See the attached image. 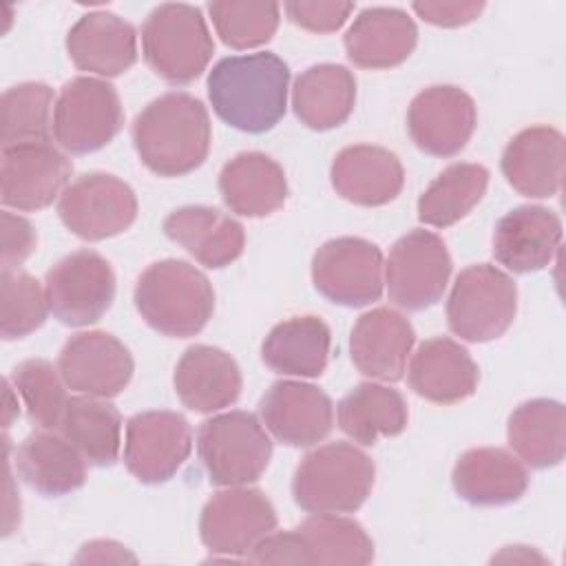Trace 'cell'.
<instances>
[{"mask_svg": "<svg viewBox=\"0 0 566 566\" xmlns=\"http://www.w3.org/2000/svg\"><path fill=\"white\" fill-rule=\"evenodd\" d=\"M287 84V64L270 51L230 55L208 73V97L221 122L259 135L285 115Z\"/></svg>", "mask_w": 566, "mask_h": 566, "instance_id": "6da1fadb", "label": "cell"}, {"mask_svg": "<svg viewBox=\"0 0 566 566\" xmlns=\"http://www.w3.org/2000/svg\"><path fill=\"white\" fill-rule=\"evenodd\" d=\"M130 133L139 159L159 177L192 172L206 161L212 142L206 106L181 91L153 99L135 117Z\"/></svg>", "mask_w": 566, "mask_h": 566, "instance_id": "7a4b0ae2", "label": "cell"}, {"mask_svg": "<svg viewBox=\"0 0 566 566\" xmlns=\"http://www.w3.org/2000/svg\"><path fill=\"white\" fill-rule=\"evenodd\" d=\"M135 307L155 332L188 338L212 318L214 290L195 265L166 259L148 265L137 279Z\"/></svg>", "mask_w": 566, "mask_h": 566, "instance_id": "3957f363", "label": "cell"}, {"mask_svg": "<svg viewBox=\"0 0 566 566\" xmlns=\"http://www.w3.org/2000/svg\"><path fill=\"white\" fill-rule=\"evenodd\" d=\"M376 478L371 458L349 442L310 451L292 478L294 502L307 513H352L369 497Z\"/></svg>", "mask_w": 566, "mask_h": 566, "instance_id": "277c9868", "label": "cell"}, {"mask_svg": "<svg viewBox=\"0 0 566 566\" xmlns=\"http://www.w3.org/2000/svg\"><path fill=\"white\" fill-rule=\"evenodd\" d=\"M252 564H347L374 559V542L365 528L338 513H314L296 528L270 533L248 555Z\"/></svg>", "mask_w": 566, "mask_h": 566, "instance_id": "5b68a950", "label": "cell"}, {"mask_svg": "<svg viewBox=\"0 0 566 566\" xmlns=\"http://www.w3.org/2000/svg\"><path fill=\"white\" fill-rule=\"evenodd\" d=\"M142 53L155 75L168 84H190L208 66L214 42L199 7L166 2L142 27Z\"/></svg>", "mask_w": 566, "mask_h": 566, "instance_id": "8992f818", "label": "cell"}, {"mask_svg": "<svg viewBox=\"0 0 566 566\" xmlns=\"http://www.w3.org/2000/svg\"><path fill=\"white\" fill-rule=\"evenodd\" d=\"M197 451L212 484L243 486L265 473L272 442L254 413L226 411L201 422Z\"/></svg>", "mask_w": 566, "mask_h": 566, "instance_id": "52a82bcc", "label": "cell"}, {"mask_svg": "<svg viewBox=\"0 0 566 566\" xmlns=\"http://www.w3.org/2000/svg\"><path fill=\"white\" fill-rule=\"evenodd\" d=\"M517 312V287L495 265L475 263L464 268L447 301L449 329L469 343L500 338Z\"/></svg>", "mask_w": 566, "mask_h": 566, "instance_id": "ba28073f", "label": "cell"}, {"mask_svg": "<svg viewBox=\"0 0 566 566\" xmlns=\"http://www.w3.org/2000/svg\"><path fill=\"white\" fill-rule=\"evenodd\" d=\"M124 126V111L113 84L99 77H73L53 106V137L73 155L106 146Z\"/></svg>", "mask_w": 566, "mask_h": 566, "instance_id": "9c48e42d", "label": "cell"}, {"mask_svg": "<svg viewBox=\"0 0 566 566\" xmlns=\"http://www.w3.org/2000/svg\"><path fill=\"white\" fill-rule=\"evenodd\" d=\"M451 276V256L444 241L429 230L402 234L389 250L385 283L389 301L409 312L436 305Z\"/></svg>", "mask_w": 566, "mask_h": 566, "instance_id": "30bf717a", "label": "cell"}, {"mask_svg": "<svg viewBox=\"0 0 566 566\" xmlns=\"http://www.w3.org/2000/svg\"><path fill=\"white\" fill-rule=\"evenodd\" d=\"M49 312L64 325L99 321L115 298V274L93 250H77L57 261L44 279Z\"/></svg>", "mask_w": 566, "mask_h": 566, "instance_id": "8fae6325", "label": "cell"}, {"mask_svg": "<svg viewBox=\"0 0 566 566\" xmlns=\"http://www.w3.org/2000/svg\"><path fill=\"white\" fill-rule=\"evenodd\" d=\"M382 252L360 237L325 241L312 259V281L318 294L345 307H363L382 294Z\"/></svg>", "mask_w": 566, "mask_h": 566, "instance_id": "7c38bea8", "label": "cell"}, {"mask_svg": "<svg viewBox=\"0 0 566 566\" xmlns=\"http://www.w3.org/2000/svg\"><path fill=\"white\" fill-rule=\"evenodd\" d=\"M57 214L62 223L84 241H102L133 226L137 197L115 175L86 172L60 195Z\"/></svg>", "mask_w": 566, "mask_h": 566, "instance_id": "4fadbf2b", "label": "cell"}, {"mask_svg": "<svg viewBox=\"0 0 566 566\" xmlns=\"http://www.w3.org/2000/svg\"><path fill=\"white\" fill-rule=\"evenodd\" d=\"M276 528V511L259 489L228 486L214 493L199 517V535L212 555H248Z\"/></svg>", "mask_w": 566, "mask_h": 566, "instance_id": "5bb4252c", "label": "cell"}, {"mask_svg": "<svg viewBox=\"0 0 566 566\" xmlns=\"http://www.w3.org/2000/svg\"><path fill=\"white\" fill-rule=\"evenodd\" d=\"M192 431L177 411H142L126 422L124 464L144 484L170 480L188 460Z\"/></svg>", "mask_w": 566, "mask_h": 566, "instance_id": "9a60e30c", "label": "cell"}, {"mask_svg": "<svg viewBox=\"0 0 566 566\" xmlns=\"http://www.w3.org/2000/svg\"><path fill=\"white\" fill-rule=\"evenodd\" d=\"M478 124L475 102L451 84H436L420 91L407 111L411 142L427 155L453 157L471 139Z\"/></svg>", "mask_w": 566, "mask_h": 566, "instance_id": "2e32d148", "label": "cell"}, {"mask_svg": "<svg viewBox=\"0 0 566 566\" xmlns=\"http://www.w3.org/2000/svg\"><path fill=\"white\" fill-rule=\"evenodd\" d=\"M73 164L49 142L2 148V203L15 210H42L66 190Z\"/></svg>", "mask_w": 566, "mask_h": 566, "instance_id": "e0dca14e", "label": "cell"}, {"mask_svg": "<svg viewBox=\"0 0 566 566\" xmlns=\"http://www.w3.org/2000/svg\"><path fill=\"white\" fill-rule=\"evenodd\" d=\"M57 369L69 389L93 398H113L130 382L135 363L113 334L80 332L64 343Z\"/></svg>", "mask_w": 566, "mask_h": 566, "instance_id": "ac0fdd59", "label": "cell"}, {"mask_svg": "<svg viewBox=\"0 0 566 566\" xmlns=\"http://www.w3.org/2000/svg\"><path fill=\"white\" fill-rule=\"evenodd\" d=\"M265 429L287 447H312L327 438L334 424L329 396L301 380L274 382L259 402Z\"/></svg>", "mask_w": 566, "mask_h": 566, "instance_id": "d6986e66", "label": "cell"}, {"mask_svg": "<svg viewBox=\"0 0 566 566\" xmlns=\"http://www.w3.org/2000/svg\"><path fill=\"white\" fill-rule=\"evenodd\" d=\"M562 243V221L544 206H517L493 230V256L515 274L546 268Z\"/></svg>", "mask_w": 566, "mask_h": 566, "instance_id": "ffe728a7", "label": "cell"}, {"mask_svg": "<svg viewBox=\"0 0 566 566\" xmlns=\"http://www.w3.org/2000/svg\"><path fill=\"white\" fill-rule=\"evenodd\" d=\"M564 135L546 124L520 130L502 153V175L524 197L557 195L564 177Z\"/></svg>", "mask_w": 566, "mask_h": 566, "instance_id": "44dd1931", "label": "cell"}, {"mask_svg": "<svg viewBox=\"0 0 566 566\" xmlns=\"http://www.w3.org/2000/svg\"><path fill=\"white\" fill-rule=\"evenodd\" d=\"M413 340L416 332L400 312L376 307L365 312L352 327V363L367 378L396 382L405 374Z\"/></svg>", "mask_w": 566, "mask_h": 566, "instance_id": "7402d4cb", "label": "cell"}, {"mask_svg": "<svg viewBox=\"0 0 566 566\" xmlns=\"http://www.w3.org/2000/svg\"><path fill=\"white\" fill-rule=\"evenodd\" d=\"M66 53L80 71L115 77L137 62V35L124 18L93 11L82 15L66 33Z\"/></svg>", "mask_w": 566, "mask_h": 566, "instance_id": "603a6c76", "label": "cell"}, {"mask_svg": "<svg viewBox=\"0 0 566 566\" xmlns=\"http://www.w3.org/2000/svg\"><path fill=\"white\" fill-rule=\"evenodd\" d=\"M334 190L356 206H385L394 201L405 186V170L396 153L356 144L343 148L332 161Z\"/></svg>", "mask_w": 566, "mask_h": 566, "instance_id": "cb8c5ba5", "label": "cell"}, {"mask_svg": "<svg viewBox=\"0 0 566 566\" xmlns=\"http://www.w3.org/2000/svg\"><path fill=\"white\" fill-rule=\"evenodd\" d=\"M455 493L473 506H504L528 489V473L520 458L500 447L464 451L451 475Z\"/></svg>", "mask_w": 566, "mask_h": 566, "instance_id": "d4e9b609", "label": "cell"}, {"mask_svg": "<svg viewBox=\"0 0 566 566\" xmlns=\"http://www.w3.org/2000/svg\"><path fill=\"white\" fill-rule=\"evenodd\" d=\"M478 365L469 352L447 336H433L409 363V387L436 405H455L478 389Z\"/></svg>", "mask_w": 566, "mask_h": 566, "instance_id": "484cf974", "label": "cell"}, {"mask_svg": "<svg viewBox=\"0 0 566 566\" xmlns=\"http://www.w3.org/2000/svg\"><path fill=\"white\" fill-rule=\"evenodd\" d=\"M175 391L184 407L212 413L237 402L241 394V371L234 358L212 345L188 347L175 367Z\"/></svg>", "mask_w": 566, "mask_h": 566, "instance_id": "4316f807", "label": "cell"}, {"mask_svg": "<svg viewBox=\"0 0 566 566\" xmlns=\"http://www.w3.org/2000/svg\"><path fill=\"white\" fill-rule=\"evenodd\" d=\"M170 241L184 245L201 265L219 270L243 254V226L208 206H184L172 210L164 221Z\"/></svg>", "mask_w": 566, "mask_h": 566, "instance_id": "83f0119b", "label": "cell"}, {"mask_svg": "<svg viewBox=\"0 0 566 566\" xmlns=\"http://www.w3.org/2000/svg\"><path fill=\"white\" fill-rule=\"evenodd\" d=\"M418 42L416 22L396 7H371L358 13L345 33L347 57L360 69L402 64Z\"/></svg>", "mask_w": 566, "mask_h": 566, "instance_id": "f1b7e54d", "label": "cell"}, {"mask_svg": "<svg viewBox=\"0 0 566 566\" xmlns=\"http://www.w3.org/2000/svg\"><path fill=\"white\" fill-rule=\"evenodd\" d=\"M223 203L241 217H268L283 208L287 181L283 168L263 153H239L219 175Z\"/></svg>", "mask_w": 566, "mask_h": 566, "instance_id": "f546056e", "label": "cell"}, {"mask_svg": "<svg viewBox=\"0 0 566 566\" xmlns=\"http://www.w3.org/2000/svg\"><path fill=\"white\" fill-rule=\"evenodd\" d=\"M20 478L40 495L60 497L77 491L86 482L84 455L64 438L49 429L27 436L15 451Z\"/></svg>", "mask_w": 566, "mask_h": 566, "instance_id": "4dcf8cb0", "label": "cell"}, {"mask_svg": "<svg viewBox=\"0 0 566 566\" xmlns=\"http://www.w3.org/2000/svg\"><path fill=\"white\" fill-rule=\"evenodd\" d=\"M329 345L325 321L305 314L274 325L261 345V358L276 374L316 378L327 367Z\"/></svg>", "mask_w": 566, "mask_h": 566, "instance_id": "1f68e13d", "label": "cell"}, {"mask_svg": "<svg viewBox=\"0 0 566 566\" xmlns=\"http://www.w3.org/2000/svg\"><path fill=\"white\" fill-rule=\"evenodd\" d=\"M354 102V73L340 64H314L296 77L292 88L294 115L312 130L340 126L352 115Z\"/></svg>", "mask_w": 566, "mask_h": 566, "instance_id": "d6a6232c", "label": "cell"}, {"mask_svg": "<svg viewBox=\"0 0 566 566\" xmlns=\"http://www.w3.org/2000/svg\"><path fill=\"white\" fill-rule=\"evenodd\" d=\"M509 447L533 469H551L564 460L566 411L551 398L522 402L506 424Z\"/></svg>", "mask_w": 566, "mask_h": 566, "instance_id": "836d02e7", "label": "cell"}, {"mask_svg": "<svg viewBox=\"0 0 566 566\" xmlns=\"http://www.w3.org/2000/svg\"><path fill=\"white\" fill-rule=\"evenodd\" d=\"M338 427L360 444H376L380 436L394 438L407 429L409 411L402 394L389 385L360 382L340 398Z\"/></svg>", "mask_w": 566, "mask_h": 566, "instance_id": "e575fe53", "label": "cell"}, {"mask_svg": "<svg viewBox=\"0 0 566 566\" xmlns=\"http://www.w3.org/2000/svg\"><path fill=\"white\" fill-rule=\"evenodd\" d=\"M57 429L88 464H115L122 442V416L111 402H106V398H69Z\"/></svg>", "mask_w": 566, "mask_h": 566, "instance_id": "d590c367", "label": "cell"}, {"mask_svg": "<svg viewBox=\"0 0 566 566\" xmlns=\"http://www.w3.org/2000/svg\"><path fill=\"white\" fill-rule=\"evenodd\" d=\"M489 170L480 164L447 166L420 195L418 219L433 228H449L464 219L484 197Z\"/></svg>", "mask_w": 566, "mask_h": 566, "instance_id": "8d00e7d4", "label": "cell"}, {"mask_svg": "<svg viewBox=\"0 0 566 566\" xmlns=\"http://www.w3.org/2000/svg\"><path fill=\"white\" fill-rule=\"evenodd\" d=\"M53 88L42 82H22L4 91L0 102L2 148L49 142Z\"/></svg>", "mask_w": 566, "mask_h": 566, "instance_id": "74e56055", "label": "cell"}, {"mask_svg": "<svg viewBox=\"0 0 566 566\" xmlns=\"http://www.w3.org/2000/svg\"><path fill=\"white\" fill-rule=\"evenodd\" d=\"M11 382L15 394H20L29 420L40 429H57L66 411L69 398L64 391V380L60 369H55L44 358L22 360L13 374Z\"/></svg>", "mask_w": 566, "mask_h": 566, "instance_id": "f35d334b", "label": "cell"}, {"mask_svg": "<svg viewBox=\"0 0 566 566\" xmlns=\"http://www.w3.org/2000/svg\"><path fill=\"white\" fill-rule=\"evenodd\" d=\"M281 7L276 2L217 0L208 4L214 31L230 49H254L272 40L279 29Z\"/></svg>", "mask_w": 566, "mask_h": 566, "instance_id": "ab89813d", "label": "cell"}, {"mask_svg": "<svg viewBox=\"0 0 566 566\" xmlns=\"http://www.w3.org/2000/svg\"><path fill=\"white\" fill-rule=\"evenodd\" d=\"M46 292L38 279L20 268H2L0 279V334L4 340L24 338L46 321Z\"/></svg>", "mask_w": 566, "mask_h": 566, "instance_id": "60d3db41", "label": "cell"}, {"mask_svg": "<svg viewBox=\"0 0 566 566\" xmlns=\"http://www.w3.org/2000/svg\"><path fill=\"white\" fill-rule=\"evenodd\" d=\"M354 2H287V18L305 31L332 33L345 24Z\"/></svg>", "mask_w": 566, "mask_h": 566, "instance_id": "b9f144b4", "label": "cell"}, {"mask_svg": "<svg viewBox=\"0 0 566 566\" xmlns=\"http://www.w3.org/2000/svg\"><path fill=\"white\" fill-rule=\"evenodd\" d=\"M2 268H20L35 250V230L29 219L2 210Z\"/></svg>", "mask_w": 566, "mask_h": 566, "instance_id": "7bdbcfd3", "label": "cell"}, {"mask_svg": "<svg viewBox=\"0 0 566 566\" xmlns=\"http://www.w3.org/2000/svg\"><path fill=\"white\" fill-rule=\"evenodd\" d=\"M411 9L429 24L436 27H462L473 22L482 9L484 2H413Z\"/></svg>", "mask_w": 566, "mask_h": 566, "instance_id": "ee69618b", "label": "cell"}, {"mask_svg": "<svg viewBox=\"0 0 566 566\" xmlns=\"http://www.w3.org/2000/svg\"><path fill=\"white\" fill-rule=\"evenodd\" d=\"M77 564L95 562V564H122V562H135V555L126 551V546L113 542V539H95L82 546V551L75 557Z\"/></svg>", "mask_w": 566, "mask_h": 566, "instance_id": "f6af8a7d", "label": "cell"}, {"mask_svg": "<svg viewBox=\"0 0 566 566\" xmlns=\"http://www.w3.org/2000/svg\"><path fill=\"white\" fill-rule=\"evenodd\" d=\"M493 562H544L542 555H537L535 551H531L528 546H506L500 555L493 557Z\"/></svg>", "mask_w": 566, "mask_h": 566, "instance_id": "bcb514c9", "label": "cell"}, {"mask_svg": "<svg viewBox=\"0 0 566 566\" xmlns=\"http://www.w3.org/2000/svg\"><path fill=\"white\" fill-rule=\"evenodd\" d=\"M13 391L15 389H11L9 382H4V427H9L18 416V402H13Z\"/></svg>", "mask_w": 566, "mask_h": 566, "instance_id": "7dc6e473", "label": "cell"}]
</instances>
